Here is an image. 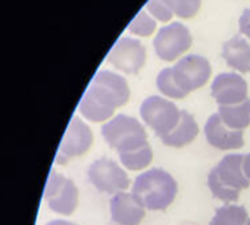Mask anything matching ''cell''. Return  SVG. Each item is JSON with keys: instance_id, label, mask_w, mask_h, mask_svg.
<instances>
[{"instance_id": "cell-1", "label": "cell", "mask_w": 250, "mask_h": 225, "mask_svg": "<svg viewBox=\"0 0 250 225\" xmlns=\"http://www.w3.org/2000/svg\"><path fill=\"white\" fill-rule=\"evenodd\" d=\"M130 100V87L124 77L102 69L87 87L78 110L91 123H104L115 115L116 107L124 106Z\"/></svg>"}, {"instance_id": "cell-2", "label": "cell", "mask_w": 250, "mask_h": 225, "mask_svg": "<svg viewBox=\"0 0 250 225\" xmlns=\"http://www.w3.org/2000/svg\"><path fill=\"white\" fill-rule=\"evenodd\" d=\"M131 193L150 210H165L178 193V184L171 174L161 168H153L139 175Z\"/></svg>"}, {"instance_id": "cell-3", "label": "cell", "mask_w": 250, "mask_h": 225, "mask_svg": "<svg viewBox=\"0 0 250 225\" xmlns=\"http://www.w3.org/2000/svg\"><path fill=\"white\" fill-rule=\"evenodd\" d=\"M243 155H227L221 162L209 172L208 185L221 202L232 203L240 197V191L249 188L250 181L243 169Z\"/></svg>"}, {"instance_id": "cell-4", "label": "cell", "mask_w": 250, "mask_h": 225, "mask_svg": "<svg viewBox=\"0 0 250 225\" xmlns=\"http://www.w3.org/2000/svg\"><path fill=\"white\" fill-rule=\"evenodd\" d=\"M102 136L106 143L119 153L136 150L147 144L145 127L133 117L119 114L102 127Z\"/></svg>"}, {"instance_id": "cell-5", "label": "cell", "mask_w": 250, "mask_h": 225, "mask_svg": "<svg viewBox=\"0 0 250 225\" xmlns=\"http://www.w3.org/2000/svg\"><path fill=\"white\" fill-rule=\"evenodd\" d=\"M140 117L146 125L150 127L161 139L169 134L178 125L181 120V110L175 103L164 97L150 96L145 99L140 106Z\"/></svg>"}, {"instance_id": "cell-6", "label": "cell", "mask_w": 250, "mask_h": 225, "mask_svg": "<svg viewBox=\"0 0 250 225\" xmlns=\"http://www.w3.org/2000/svg\"><path fill=\"white\" fill-rule=\"evenodd\" d=\"M44 200L47 206L61 215H72L78 206V188L72 180L65 178L63 175L52 171L49 175L46 188H44Z\"/></svg>"}, {"instance_id": "cell-7", "label": "cell", "mask_w": 250, "mask_h": 225, "mask_svg": "<svg viewBox=\"0 0 250 225\" xmlns=\"http://www.w3.org/2000/svg\"><path fill=\"white\" fill-rule=\"evenodd\" d=\"M91 184L102 193L118 194L130 187V178L115 161L102 158L94 161L88 168Z\"/></svg>"}, {"instance_id": "cell-8", "label": "cell", "mask_w": 250, "mask_h": 225, "mask_svg": "<svg viewBox=\"0 0 250 225\" xmlns=\"http://www.w3.org/2000/svg\"><path fill=\"white\" fill-rule=\"evenodd\" d=\"M193 43V37L188 28L180 22H172L162 27L155 37L153 46L159 59L165 62H172L184 55Z\"/></svg>"}, {"instance_id": "cell-9", "label": "cell", "mask_w": 250, "mask_h": 225, "mask_svg": "<svg viewBox=\"0 0 250 225\" xmlns=\"http://www.w3.org/2000/svg\"><path fill=\"white\" fill-rule=\"evenodd\" d=\"M172 72L178 87L188 94L208 82L212 74V68L206 58L190 55L180 59L178 63L172 66Z\"/></svg>"}, {"instance_id": "cell-10", "label": "cell", "mask_w": 250, "mask_h": 225, "mask_svg": "<svg viewBox=\"0 0 250 225\" xmlns=\"http://www.w3.org/2000/svg\"><path fill=\"white\" fill-rule=\"evenodd\" d=\"M107 61L125 74H137L146 63V49L136 39L121 37L110 49Z\"/></svg>"}, {"instance_id": "cell-11", "label": "cell", "mask_w": 250, "mask_h": 225, "mask_svg": "<svg viewBox=\"0 0 250 225\" xmlns=\"http://www.w3.org/2000/svg\"><path fill=\"white\" fill-rule=\"evenodd\" d=\"M91 144H93V133L90 127L80 117H74L59 146L56 162L66 164L69 158L84 155L91 147Z\"/></svg>"}, {"instance_id": "cell-12", "label": "cell", "mask_w": 250, "mask_h": 225, "mask_svg": "<svg viewBox=\"0 0 250 225\" xmlns=\"http://www.w3.org/2000/svg\"><path fill=\"white\" fill-rule=\"evenodd\" d=\"M210 93L219 106L237 104L247 99V82L237 74L224 72L215 77Z\"/></svg>"}, {"instance_id": "cell-13", "label": "cell", "mask_w": 250, "mask_h": 225, "mask_svg": "<svg viewBox=\"0 0 250 225\" xmlns=\"http://www.w3.org/2000/svg\"><path fill=\"white\" fill-rule=\"evenodd\" d=\"M112 221L118 225H140L146 216V207L133 193H118L110 199Z\"/></svg>"}, {"instance_id": "cell-14", "label": "cell", "mask_w": 250, "mask_h": 225, "mask_svg": "<svg viewBox=\"0 0 250 225\" xmlns=\"http://www.w3.org/2000/svg\"><path fill=\"white\" fill-rule=\"evenodd\" d=\"M205 136L210 146L219 150H234L240 149L244 144L243 131L231 130L224 124L219 114H213L209 117L205 125Z\"/></svg>"}, {"instance_id": "cell-15", "label": "cell", "mask_w": 250, "mask_h": 225, "mask_svg": "<svg viewBox=\"0 0 250 225\" xmlns=\"http://www.w3.org/2000/svg\"><path fill=\"white\" fill-rule=\"evenodd\" d=\"M222 58L231 68L243 74L250 71V44L240 34L231 37L228 41L224 43Z\"/></svg>"}, {"instance_id": "cell-16", "label": "cell", "mask_w": 250, "mask_h": 225, "mask_svg": "<svg viewBox=\"0 0 250 225\" xmlns=\"http://www.w3.org/2000/svg\"><path fill=\"white\" fill-rule=\"evenodd\" d=\"M197 134H199V125L194 117L190 115L187 110H181V120L178 125L169 134L161 137V142L165 146L180 149L190 144L197 137Z\"/></svg>"}, {"instance_id": "cell-17", "label": "cell", "mask_w": 250, "mask_h": 225, "mask_svg": "<svg viewBox=\"0 0 250 225\" xmlns=\"http://www.w3.org/2000/svg\"><path fill=\"white\" fill-rule=\"evenodd\" d=\"M218 114L227 127L231 130L243 131L250 125V99H246L237 104L219 106Z\"/></svg>"}, {"instance_id": "cell-18", "label": "cell", "mask_w": 250, "mask_h": 225, "mask_svg": "<svg viewBox=\"0 0 250 225\" xmlns=\"http://www.w3.org/2000/svg\"><path fill=\"white\" fill-rule=\"evenodd\" d=\"M247 219V210L244 206L225 205L216 209L209 225H246Z\"/></svg>"}, {"instance_id": "cell-19", "label": "cell", "mask_w": 250, "mask_h": 225, "mask_svg": "<svg viewBox=\"0 0 250 225\" xmlns=\"http://www.w3.org/2000/svg\"><path fill=\"white\" fill-rule=\"evenodd\" d=\"M119 159L121 164L128 168L131 171H142L145 168H147L152 161H153V150L150 147V144H145L136 150L131 152H125V153H119Z\"/></svg>"}, {"instance_id": "cell-20", "label": "cell", "mask_w": 250, "mask_h": 225, "mask_svg": "<svg viewBox=\"0 0 250 225\" xmlns=\"http://www.w3.org/2000/svg\"><path fill=\"white\" fill-rule=\"evenodd\" d=\"M156 85L159 88V91L171 99H184L187 96V93H184L175 78H174V72H172V68H165L159 72L158 78H156Z\"/></svg>"}, {"instance_id": "cell-21", "label": "cell", "mask_w": 250, "mask_h": 225, "mask_svg": "<svg viewBox=\"0 0 250 225\" xmlns=\"http://www.w3.org/2000/svg\"><path fill=\"white\" fill-rule=\"evenodd\" d=\"M128 30L133 34L143 36V37H149L156 30V21L153 18H150L146 11L142 9L136 15V18L131 21V24L128 25Z\"/></svg>"}, {"instance_id": "cell-22", "label": "cell", "mask_w": 250, "mask_h": 225, "mask_svg": "<svg viewBox=\"0 0 250 225\" xmlns=\"http://www.w3.org/2000/svg\"><path fill=\"white\" fill-rule=\"evenodd\" d=\"M146 9L158 21H162V22L171 21V18L174 15L171 0H149V2L146 3Z\"/></svg>"}, {"instance_id": "cell-23", "label": "cell", "mask_w": 250, "mask_h": 225, "mask_svg": "<svg viewBox=\"0 0 250 225\" xmlns=\"http://www.w3.org/2000/svg\"><path fill=\"white\" fill-rule=\"evenodd\" d=\"M172 11L180 18H191L194 17L202 5V0H171Z\"/></svg>"}, {"instance_id": "cell-24", "label": "cell", "mask_w": 250, "mask_h": 225, "mask_svg": "<svg viewBox=\"0 0 250 225\" xmlns=\"http://www.w3.org/2000/svg\"><path fill=\"white\" fill-rule=\"evenodd\" d=\"M238 30L241 34H244L246 37L250 39V9H244L240 21H238Z\"/></svg>"}, {"instance_id": "cell-25", "label": "cell", "mask_w": 250, "mask_h": 225, "mask_svg": "<svg viewBox=\"0 0 250 225\" xmlns=\"http://www.w3.org/2000/svg\"><path fill=\"white\" fill-rule=\"evenodd\" d=\"M243 169H244V174H246V177H247V178H249V181H250V153L244 156Z\"/></svg>"}, {"instance_id": "cell-26", "label": "cell", "mask_w": 250, "mask_h": 225, "mask_svg": "<svg viewBox=\"0 0 250 225\" xmlns=\"http://www.w3.org/2000/svg\"><path fill=\"white\" fill-rule=\"evenodd\" d=\"M46 225H75L72 222H68V221H63V219H55V221H50L49 224Z\"/></svg>"}, {"instance_id": "cell-27", "label": "cell", "mask_w": 250, "mask_h": 225, "mask_svg": "<svg viewBox=\"0 0 250 225\" xmlns=\"http://www.w3.org/2000/svg\"><path fill=\"white\" fill-rule=\"evenodd\" d=\"M246 225H250V218L247 219V224H246Z\"/></svg>"}]
</instances>
